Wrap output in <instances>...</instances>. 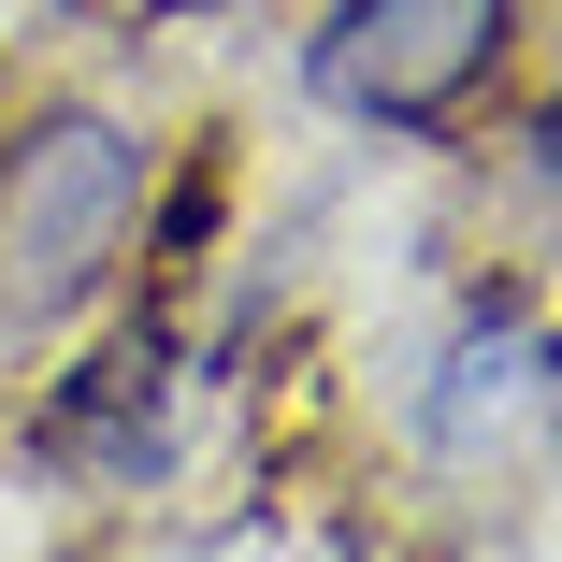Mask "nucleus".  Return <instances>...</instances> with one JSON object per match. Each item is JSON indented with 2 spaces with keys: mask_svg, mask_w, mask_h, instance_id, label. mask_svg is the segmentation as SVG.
I'll return each instance as SVG.
<instances>
[{
  "mask_svg": "<svg viewBox=\"0 0 562 562\" xmlns=\"http://www.w3.org/2000/svg\"><path fill=\"white\" fill-rule=\"evenodd\" d=\"M145 188H159V145L101 101H44L0 131V347H44L116 289Z\"/></svg>",
  "mask_w": 562,
  "mask_h": 562,
  "instance_id": "1",
  "label": "nucleus"
},
{
  "mask_svg": "<svg viewBox=\"0 0 562 562\" xmlns=\"http://www.w3.org/2000/svg\"><path fill=\"white\" fill-rule=\"evenodd\" d=\"M505 58H519V0H331L303 30V87L347 131H390V145L462 131Z\"/></svg>",
  "mask_w": 562,
  "mask_h": 562,
  "instance_id": "2",
  "label": "nucleus"
},
{
  "mask_svg": "<svg viewBox=\"0 0 562 562\" xmlns=\"http://www.w3.org/2000/svg\"><path fill=\"white\" fill-rule=\"evenodd\" d=\"M562 447V331L533 317V303H476L462 331L432 347V375H418V462L432 476H533Z\"/></svg>",
  "mask_w": 562,
  "mask_h": 562,
  "instance_id": "3",
  "label": "nucleus"
},
{
  "mask_svg": "<svg viewBox=\"0 0 562 562\" xmlns=\"http://www.w3.org/2000/svg\"><path fill=\"white\" fill-rule=\"evenodd\" d=\"M159 375H173L159 331H116V347L44 404V447L87 462V476H116V491H145V476H159Z\"/></svg>",
  "mask_w": 562,
  "mask_h": 562,
  "instance_id": "4",
  "label": "nucleus"
},
{
  "mask_svg": "<svg viewBox=\"0 0 562 562\" xmlns=\"http://www.w3.org/2000/svg\"><path fill=\"white\" fill-rule=\"evenodd\" d=\"M216 202H232V173H216V159H188L173 188H145V260H159V274H188V260L216 246Z\"/></svg>",
  "mask_w": 562,
  "mask_h": 562,
  "instance_id": "5",
  "label": "nucleus"
}]
</instances>
